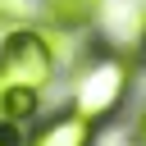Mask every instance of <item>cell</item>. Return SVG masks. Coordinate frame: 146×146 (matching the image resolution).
<instances>
[{
	"mask_svg": "<svg viewBox=\"0 0 146 146\" xmlns=\"http://www.w3.org/2000/svg\"><path fill=\"white\" fill-rule=\"evenodd\" d=\"M91 137H96V123H91L87 114L68 110V114L46 119V123L27 137V146H91Z\"/></svg>",
	"mask_w": 146,
	"mask_h": 146,
	"instance_id": "cell-3",
	"label": "cell"
},
{
	"mask_svg": "<svg viewBox=\"0 0 146 146\" xmlns=\"http://www.w3.org/2000/svg\"><path fill=\"white\" fill-rule=\"evenodd\" d=\"M132 137H137V146H146V110H141V119H137V132H132Z\"/></svg>",
	"mask_w": 146,
	"mask_h": 146,
	"instance_id": "cell-5",
	"label": "cell"
},
{
	"mask_svg": "<svg viewBox=\"0 0 146 146\" xmlns=\"http://www.w3.org/2000/svg\"><path fill=\"white\" fill-rule=\"evenodd\" d=\"M96 5L100 0H50V18L59 27H82L96 18Z\"/></svg>",
	"mask_w": 146,
	"mask_h": 146,
	"instance_id": "cell-4",
	"label": "cell"
},
{
	"mask_svg": "<svg viewBox=\"0 0 146 146\" xmlns=\"http://www.w3.org/2000/svg\"><path fill=\"white\" fill-rule=\"evenodd\" d=\"M55 78V55L36 27H14L0 41V91H32L41 96Z\"/></svg>",
	"mask_w": 146,
	"mask_h": 146,
	"instance_id": "cell-1",
	"label": "cell"
},
{
	"mask_svg": "<svg viewBox=\"0 0 146 146\" xmlns=\"http://www.w3.org/2000/svg\"><path fill=\"white\" fill-rule=\"evenodd\" d=\"M123 96H128V64H123L119 55L91 59V64L78 73V82H73V110L87 114L91 123L110 119V114L123 105Z\"/></svg>",
	"mask_w": 146,
	"mask_h": 146,
	"instance_id": "cell-2",
	"label": "cell"
}]
</instances>
